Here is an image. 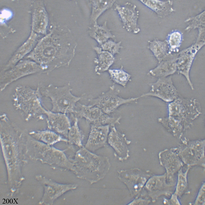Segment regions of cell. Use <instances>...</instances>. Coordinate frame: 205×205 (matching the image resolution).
<instances>
[{
	"instance_id": "obj_29",
	"label": "cell",
	"mask_w": 205,
	"mask_h": 205,
	"mask_svg": "<svg viewBox=\"0 0 205 205\" xmlns=\"http://www.w3.org/2000/svg\"><path fill=\"white\" fill-rule=\"evenodd\" d=\"M205 182H204L200 188L193 205H204L205 204Z\"/></svg>"
},
{
	"instance_id": "obj_22",
	"label": "cell",
	"mask_w": 205,
	"mask_h": 205,
	"mask_svg": "<svg viewBox=\"0 0 205 205\" xmlns=\"http://www.w3.org/2000/svg\"><path fill=\"white\" fill-rule=\"evenodd\" d=\"M74 123L69 128L68 132L67 139L70 147L75 145L80 148L83 146L82 141L84 135L78 125V119L77 118L72 117Z\"/></svg>"
},
{
	"instance_id": "obj_14",
	"label": "cell",
	"mask_w": 205,
	"mask_h": 205,
	"mask_svg": "<svg viewBox=\"0 0 205 205\" xmlns=\"http://www.w3.org/2000/svg\"><path fill=\"white\" fill-rule=\"evenodd\" d=\"M166 181V173L162 175L154 176L150 179L149 188L152 192L154 200L161 195L171 196L173 193L176 185L169 183Z\"/></svg>"
},
{
	"instance_id": "obj_21",
	"label": "cell",
	"mask_w": 205,
	"mask_h": 205,
	"mask_svg": "<svg viewBox=\"0 0 205 205\" xmlns=\"http://www.w3.org/2000/svg\"><path fill=\"white\" fill-rule=\"evenodd\" d=\"M139 1L155 12L160 17L167 15L173 10L171 1L143 0Z\"/></svg>"
},
{
	"instance_id": "obj_11",
	"label": "cell",
	"mask_w": 205,
	"mask_h": 205,
	"mask_svg": "<svg viewBox=\"0 0 205 205\" xmlns=\"http://www.w3.org/2000/svg\"><path fill=\"white\" fill-rule=\"evenodd\" d=\"M115 9L118 13L123 27L127 31L134 34L140 32V28L137 24L139 12L135 4L128 2L123 5L116 4Z\"/></svg>"
},
{
	"instance_id": "obj_3",
	"label": "cell",
	"mask_w": 205,
	"mask_h": 205,
	"mask_svg": "<svg viewBox=\"0 0 205 205\" xmlns=\"http://www.w3.org/2000/svg\"><path fill=\"white\" fill-rule=\"evenodd\" d=\"M42 96L39 85L36 89L19 85L12 95L13 104L15 109L23 115L26 121L32 119H42L46 110L42 104Z\"/></svg>"
},
{
	"instance_id": "obj_25",
	"label": "cell",
	"mask_w": 205,
	"mask_h": 205,
	"mask_svg": "<svg viewBox=\"0 0 205 205\" xmlns=\"http://www.w3.org/2000/svg\"><path fill=\"white\" fill-rule=\"evenodd\" d=\"M184 172L182 169L178 171L177 179L173 193L179 198L184 193L187 188V176L189 168Z\"/></svg>"
},
{
	"instance_id": "obj_2",
	"label": "cell",
	"mask_w": 205,
	"mask_h": 205,
	"mask_svg": "<svg viewBox=\"0 0 205 205\" xmlns=\"http://www.w3.org/2000/svg\"><path fill=\"white\" fill-rule=\"evenodd\" d=\"M70 158L73 165V172L77 177L91 184L97 181L96 172H107L110 167L107 157L96 155L83 146Z\"/></svg>"
},
{
	"instance_id": "obj_6",
	"label": "cell",
	"mask_w": 205,
	"mask_h": 205,
	"mask_svg": "<svg viewBox=\"0 0 205 205\" xmlns=\"http://www.w3.org/2000/svg\"><path fill=\"white\" fill-rule=\"evenodd\" d=\"M43 73L41 66L30 59H23L10 68L0 72V90L23 77L36 74Z\"/></svg>"
},
{
	"instance_id": "obj_9",
	"label": "cell",
	"mask_w": 205,
	"mask_h": 205,
	"mask_svg": "<svg viewBox=\"0 0 205 205\" xmlns=\"http://www.w3.org/2000/svg\"><path fill=\"white\" fill-rule=\"evenodd\" d=\"M119 91L113 86L110 87L108 91L103 92L95 98L88 100L89 104L100 108L105 113L109 115L121 105L129 103L133 99H124L118 95Z\"/></svg>"
},
{
	"instance_id": "obj_10",
	"label": "cell",
	"mask_w": 205,
	"mask_h": 205,
	"mask_svg": "<svg viewBox=\"0 0 205 205\" xmlns=\"http://www.w3.org/2000/svg\"><path fill=\"white\" fill-rule=\"evenodd\" d=\"M151 89L148 94L158 98L168 103L180 95L172 81L171 77L159 78L150 84Z\"/></svg>"
},
{
	"instance_id": "obj_23",
	"label": "cell",
	"mask_w": 205,
	"mask_h": 205,
	"mask_svg": "<svg viewBox=\"0 0 205 205\" xmlns=\"http://www.w3.org/2000/svg\"><path fill=\"white\" fill-rule=\"evenodd\" d=\"M92 10L91 16V23L97 22L99 17L105 11L113 5L115 0H93L91 1Z\"/></svg>"
},
{
	"instance_id": "obj_13",
	"label": "cell",
	"mask_w": 205,
	"mask_h": 205,
	"mask_svg": "<svg viewBox=\"0 0 205 205\" xmlns=\"http://www.w3.org/2000/svg\"><path fill=\"white\" fill-rule=\"evenodd\" d=\"M44 115L46 117L48 129L67 139L68 132L71 125L66 114L54 112L46 109Z\"/></svg>"
},
{
	"instance_id": "obj_12",
	"label": "cell",
	"mask_w": 205,
	"mask_h": 205,
	"mask_svg": "<svg viewBox=\"0 0 205 205\" xmlns=\"http://www.w3.org/2000/svg\"><path fill=\"white\" fill-rule=\"evenodd\" d=\"M109 125L91 124L88 138L84 147L93 152L107 145Z\"/></svg>"
},
{
	"instance_id": "obj_17",
	"label": "cell",
	"mask_w": 205,
	"mask_h": 205,
	"mask_svg": "<svg viewBox=\"0 0 205 205\" xmlns=\"http://www.w3.org/2000/svg\"><path fill=\"white\" fill-rule=\"evenodd\" d=\"M126 141L123 135L118 132L114 126H111L107 143L115 150L122 159H125L127 156Z\"/></svg>"
},
{
	"instance_id": "obj_24",
	"label": "cell",
	"mask_w": 205,
	"mask_h": 205,
	"mask_svg": "<svg viewBox=\"0 0 205 205\" xmlns=\"http://www.w3.org/2000/svg\"><path fill=\"white\" fill-rule=\"evenodd\" d=\"M94 49L98 56L96 61L98 64L96 69L102 71L107 70L114 62L113 55L108 51L102 50L100 47H95Z\"/></svg>"
},
{
	"instance_id": "obj_8",
	"label": "cell",
	"mask_w": 205,
	"mask_h": 205,
	"mask_svg": "<svg viewBox=\"0 0 205 205\" xmlns=\"http://www.w3.org/2000/svg\"><path fill=\"white\" fill-rule=\"evenodd\" d=\"M79 109L75 110L73 114L77 118H83L88 123L97 125H109L111 126L118 122L119 118L111 117L104 113L99 107L89 104H82L78 102Z\"/></svg>"
},
{
	"instance_id": "obj_28",
	"label": "cell",
	"mask_w": 205,
	"mask_h": 205,
	"mask_svg": "<svg viewBox=\"0 0 205 205\" xmlns=\"http://www.w3.org/2000/svg\"><path fill=\"white\" fill-rule=\"evenodd\" d=\"M121 41L116 42L108 40L100 45L102 50L108 51L113 55L119 53L120 49L122 48L121 46Z\"/></svg>"
},
{
	"instance_id": "obj_1",
	"label": "cell",
	"mask_w": 205,
	"mask_h": 205,
	"mask_svg": "<svg viewBox=\"0 0 205 205\" xmlns=\"http://www.w3.org/2000/svg\"><path fill=\"white\" fill-rule=\"evenodd\" d=\"M64 42L53 36H46L39 41L25 58L38 64L43 73L47 75L57 68L68 67L74 57L75 47H72L70 42Z\"/></svg>"
},
{
	"instance_id": "obj_18",
	"label": "cell",
	"mask_w": 205,
	"mask_h": 205,
	"mask_svg": "<svg viewBox=\"0 0 205 205\" xmlns=\"http://www.w3.org/2000/svg\"><path fill=\"white\" fill-rule=\"evenodd\" d=\"M28 134L35 140L49 145L53 146L61 142L68 143L67 139L48 129L42 130L32 131Z\"/></svg>"
},
{
	"instance_id": "obj_20",
	"label": "cell",
	"mask_w": 205,
	"mask_h": 205,
	"mask_svg": "<svg viewBox=\"0 0 205 205\" xmlns=\"http://www.w3.org/2000/svg\"><path fill=\"white\" fill-rule=\"evenodd\" d=\"M89 34L90 36L101 45L110 38H114L115 36L111 32L105 21L102 25H99L97 22L92 24L90 28Z\"/></svg>"
},
{
	"instance_id": "obj_5",
	"label": "cell",
	"mask_w": 205,
	"mask_h": 205,
	"mask_svg": "<svg viewBox=\"0 0 205 205\" xmlns=\"http://www.w3.org/2000/svg\"><path fill=\"white\" fill-rule=\"evenodd\" d=\"M28 150L34 151L40 156V160L53 165L61 170L72 171L73 164L65 153L66 149L61 150L31 138L27 144Z\"/></svg>"
},
{
	"instance_id": "obj_15",
	"label": "cell",
	"mask_w": 205,
	"mask_h": 205,
	"mask_svg": "<svg viewBox=\"0 0 205 205\" xmlns=\"http://www.w3.org/2000/svg\"><path fill=\"white\" fill-rule=\"evenodd\" d=\"M36 42V37L33 35L16 50L7 63L2 68L0 72L11 68L23 59L33 49Z\"/></svg>"
},
{
	"instance_id": "obj_4",
	"label": "cell",
	"mask_w": 205,
	"mask_h": 205,
	"mask_svg": "<svg viewBox=\"0 0 205 205\" xmlns=\"http://www.w3.org/2000/svg\"><path fill=\"white\" fill-rule=\"evenodd\" d=\"M39 85L42 96L50 100L52 105L50 110L53 112L73 114L76 110L77 103L84 97L83 95L78 96L73 94L69 83L59 87L52 84L47 86Z\"/></svg>"
},
{
	"instance_id": "obj_19",
	"label": "cell",
	"mask_w": 205,
	"mask_h": 205,
	"mask_svg": "<svg viewBox=\"0 0 205 205\" xmlns=\"http://www.w3.org/2000/svg\"><path fill=\"white\" fill-rule=\"evenodd\" d=\"M148 48L151 51L158 63L172 57L174 54H171L166 40L155 39L149 41Z\"/></svg>"
},
{
	"instance_id": "obj_27",
	"label": "cell",
	"mask_w": 205,
	"mask_h": 205,
	"mask_svg": "<svg viewBox=\"0 0 205 205\" xmlns=\"http://www.w3.org/2000/svg\"><path fill=\"white\" fill-rule=\"evenodd\" d=\"M171 54L178 51L182 41L181 35L178 32H174L169 35L166 40Z\"/></svg>"
},
{
	"instance_id": "obj_7",
	"label": "cell",
	"mask_w": 205,
	"mask_h": 205,
	"mask_svg": "<svg viewBox=\"0 0 205 205\" xmlns=\"http://www.w3.org/2000/svg\"><path fill=\"white\" fill-rule=\"evenodd\" d=\"M205 44V39L198 37L194 43L178 53L177 72L185 77L192 90L194 88L190 78V70L197 53Z\"/></svg>"
},
{
	"instance_id": "obj_26",
	"label": "cell",
	"mask_w": 205,
	"mask_h": 205,
	"mask_svg": "<svg viewBox=\"0 0 205 205\" xmlns=\"http://www.w3.org/2000/svg\"><path fill=\"white\" fill-rule=\"evenodd\" d=\"M109 72L111 78L113 82L123 87L126 86L131 77L130 75L122 68L109 70Z\"/></svg>"
},
{
	"instance_id": "obj_16",
	"label": "cell",
	"mask_w": 205,
	"mask_h": 205,
	"mask_svg": "<svg viewBox=\"0 0 205 205\" xmlns=\"http://www.w3.org/2000/svg\"><path fill=\"white\" fill-rule=\"evenodd\" d=\"M178 54H175L171 57L163 60L155 68L149 72L151 75L159 78L171 76L177 71Z\"/></svg>"
},
{
	"instance_id": "obj_30",
	"label": "cell",
	"mask_w": 205,
	"mask_h": 205,
	"mask_svg": "<svg viewBox=\"0 0 205 205\" xmlns=\"http://www.w3.org/2000/svg\"><path fill=\"white\" fill-rule=\"evenodd\" d=\"M178 198V196L172 193L169 199H165L164 203L169 205H180Z\"/></svg>"
}]
</instances>
